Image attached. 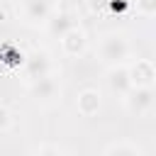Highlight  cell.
<instances>
[{
	"label": "cell",
	"mask_w": 156,
	"mask_h": 156,
	"mask_svg": "<svg viewBox=\"0 0 156 156\" xmlns=\"http://www.w3.org/2000/svg\"><path fill=\"white\" fill-rule=\"evenodd\" d=\"M132 56V41L127 39L124 32H107L98 41V58L105 66H117L127 63Z\"/></svg>",
	"instance_id": "1"
},
{
	"label": "cell",
	"mask_w": 156,
	"mask_h": 156,
	"mask_svg": "<svg viewBox=\"0 0 156 156\" xmlns=\"http://www.w3.org/2000/svg\"><path fill=\"white\" fill-rule=\"evenodd\" d=\"M27 90H29V98L39 107H54L61 102V95H63V88H61V80L56 73H49V76H41V78L27 83Z\"/></svg>",
	"instance_id": "2"
},
{
	"label": "cell",
	"mask_w": 156,
	"mask_h": 156,
	"mask_svg": "<svg viewBox=\"0 0 156 156\" xmlns=\"http://www.w3.org/2000/svg\"><path fill=\"white\" fill-rule=\"evenodd\" d=\"M49 73H56V61L51 58L49 51L34 49L32 54H24V63H22L24 83H32V80L41 78V76H49Z\"/></svg>",
	"instance_id": "3"
},
{
	"label": "cell",
	"mask_w": 156,
	"mask_h": 156,
	"mask_svg": "<svg viewBox=\"0 0 156 156\" xmlns=\"http://www.w3.org/2000/svg\"><path fill=\"white\" fill-rule=\"evenodd\" d=\"M56 5L54 0H20V20L27 24V27H44L46 20L54 15Z\"/></svg>",
	"instance_id": "4"
},
{
	"label": "cell",
	"mask_w": 156,
	"mask_h": 156,
	"mask_svg": "<svg viewBox=\"0 0 156 156\" xmlns=\"http://www.w3.org/2000/svg\"><path fill=\"white\" fill-rule=\"evenodd\" d=\"M124 107L134 117H146L154 110V88H129V93L122 98Z\"/></svg>",
	"instance_id": "5"
},
{
	"label": "cell",
	"mask_w": 156,
	"mask_h": 156,
	"mask_svg": "<svg viewBox=\"0 0 156 156\" xmlns=\"http://www.w3.org/2000/svg\"><path fill=\"white\" fill-rule=\"evenodd\" d=\"M127 73H129L132 88H154V83H156V66L151 58L127 61Z\"/></svg>",
	"instance_id": "6"
},
{
	"label": "cell",
	"mask_w": 156,
	"mask_h": 156,
	"mask_svg": "<svg viewBox=\"0 0 156 156\" xmlns=\"http://www.w3.org/2000/svg\"><path fill=\"white\" fill-rule=\"evenodd\" d=\"M58 44H61L63 56L78 58V56H83V54H85V49H88V34H85V29H83V27L73 24V27H71L61 39H58Z\"/></svg>",
	"instance_id": "7"
},
{
	"label": "cell",
	"mask_w": 156,
	"mask_h": 156,
	"mask_svg": "<svg viewBox=\"0 0 156 156\" xmlns=\"http://www.w3.org/2000/svg\"><path fill=\"white\" fill-rule=\"evenodd\" d=\"M102 107V95L98 88H83L76 98V110L80 117H95Z\"/></svg>",
	"instance_id": "8"
},
{
	"label": "cell",
	"mask_w": 156,
	"mask_h": 156,
	"mask_svg": "<svg viewBox=\"0 0 156 156\" xmlns=\"http://www.w3.org/2000/svg\"><path fill=\"white\" fill-rule=\"evenodd\" d=\"M107 88L117 95V98H124L132 88V80H129V73H127V63H117V66H107Z\"/></svg>",
	"instance_id": "9"
},
{
	"label": "cell",
	"mask_w": 156,
	"mask_h": 156,
	"mask_svg": "<svg viewBox=\"0 0 156 156\" xmlns=\"http://www.w3.org/2000/svg\"><path fill=\"white\" fill-rule=\"evenodd\" d=\"M73 24H76V20H73L71 12H56V10H54V15L46 20L44 29H46V34H49L51 39H61Z\"/></svg>",
	"instance_id": "10"
},
{
	"label": "cell",
	"mask_w": 156,
	"mask_h": 156,
	"mask_svg": "<svg viewBox=\"0 0 156 156\" xmlns=\"http://www.w3.org/2000/svg\"><path fill=\"white\" fill-rule=\"evenodd\" d=\"M102 154L105 156H144V149L136 144V141H132V139H119V141H112V144H107L105 149H102Z\"/></svg>",
	"instance_id": "11"
},
{
	"label": "cell",
	"mask_w": 156,
	"mask_h": 156,
	"mask_svg": "<svg viewBox=\"0 0 156 156\" xmlns=\"http://www.w3.org/2000/svg\"><path fill=\"white\" fill-rule=\"evenodd\" d=\"M0 61L15 68V66H22L24 63V54L20 49H15V46H2L0 49Z\"/></svg>",
	"instance_id": "12"
},
{
	"label": "cell",
	"mask_w": 156,
	"mask_h": 156,
	"mask_svg": "<svg viewBox=\"0 0 156 156\" xmlns=\"http://www.w3.org/2000/svg\"><path fill=\"white\" fill-rule=\"evenodd\" d=\"M32 154H39V156H46V154H71L66 146H61V144H39V146H32L29 149Z\"/></svg>",
	"instance_id": "13"
},
{
	"label": "cell",
	"mask_w": 156,
	"mask_h": 156,
	"mask_svg": "<svg viewBox=\"0 0 156 156\" xmlns=\"http://www.w3.org/2000/svg\"><path fill=\"white\" fill-rule=\"evenodd\" d=\"M134 7L141 17H154L156 15V0H134Z\"/></svg>",
	"instance_id": "14"
},
{
	"label": "cell",
	"mask_w": 156,
	"mask_h": 156,
	"mask_svg": "<svg viewBox=\"0 0 156 156\" xmlns=\"http://www.w3.org/2000/svg\"><path fill=\"white\" fill-rule=\"evenodd\" d=\"M10 127H12V112H10L5 105H0V134L7 132Z\"/></svg>",
	"instance_id": "15"
}]
</instances>
